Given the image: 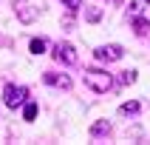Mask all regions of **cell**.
<instances>
[{
    "instance_id": "obj_5",
    "label": "cell",
    "mask_w": 150,
    "mask_h": 145,
    "mask_svg": "<svg viewBox=\"0 0 150 145\" xmlns=\"http://www.w3.org/2000/svg\"><path fill=\"white\" fill-rule=\"evenodd\" d=\"M42 80H45V83L48 85H54V88H71V77H65V74H57V71H45V74H42Z\"/></svg>"
},
{
    "instance_id": "obj_1",
    "label": "cell",
    "mask_w": 150,
    "mask_h": 145,
    "mask_svg": "<svg viewBox=\"0 0 150 145\" xmlns=\"http://www.w3.org/2000/svg\"><path fill=\"white\" fill-rule=\"evenodd\" d=\"M82 80H85V85H88L91 91H96V94H108L110 88H113V77H110L108 71H102V68H88L82 74Z\"/></svg>"
},
{
    "instance_id": "obj_16",
    "label": "cell",
    "mask_w": 150,
    "mask_h": 145,
    "mask_svg": "<svg viewBox=\"0 0 150 145\" xmlns=\"http://www.w3.org/2000/svg\"><path fill=\"white\" fill-rule=\"evenodd\" d=\"M144 3H150V0H144Z\"/></svg>"
},
{
    "instance_id": "obj_2",
    "label": "cell",
    "mask_w": 150,
    "mask_h": 145,
    "mask_svg": "<svg viewBox=\"0 0 150 145\" xmlns=\"http://www.w3.org/2000/svg\"><path fill=\"white\" fill-rule=\"evenodd\" d=\"M25 97H28V88H25V85H14V83H8V85H6V91H3V102H6L8 108H17V105H23Z\"/></svg>"
},
{
    "instance_id": "obj_15",
    "label": "cell",
    "mask_w": 150,
    "mask_h": 145,
    "mask_svg": "<svg viewBox=\"0 0 150 145\" xmlns=\"http://www.w3.org/2000/svg\"><path fill=\"white\" fill-rule=\"evenodd\" d=\"M110 3H116V6H119V3H122V0H110Z\"/></svg>"
},
{
    "instance_id": "obj_7",
    "label": "cell",
    "mask_w": 150,
    "mask_h": 145,
    "mask_svg": "<svg viewBox=\"0 0 150 145\" xmlns=\"http://www.w3.org/2000/svg\"><path fill=\"white\" fill-rule=\"evenodd\" d=\"M139 108H142V105L136 100H130V102H122V105H119V114H122V117H130V114H139Z\"/></svg>"
},
{
    "instance_id": "obj_8",
    "label": "cell",
    "mask_w": 150,
    "mask_h": 145,
    "mask_svg": "<svg viewBox=\"0 0 150 145\" xmlns=\"http://www.w3.org/2000/svg\"><path fill=\"white\" fill-rule=\"evenodd\" d=\"M147 29H150V23L144 20V17H139V14H136V20H133V31L139 34V37H144V34H147Z\"/></svg>"
},
{
    "instance_id": "obj_12",
    "label": "cell",
    "mask_w": 150,
    "mask_h": 145,
    "mask_svg": "<svg viewBox=\"0 0 150 145\" xmlns=\"http://www.w3.org/2000/svg\"><path fill=\"white\" fill-rule=\"evenodd\" d=\"M34 117H37V105H34V102H25V108H23V119H28V122H31Z\"/></svg>"
},
{
    "instance_id": "obj_6",
    "label": "cell",
    "mask_w": 150,
    "mask_h": 145,
    "mask_svg": "<svg viewBox=\"0 0 150 145\" xmlns=\"http://www.w3.org/2000/svg\"><path fill=\"white\" fill-rule=\"evenodd\" d=\"M105 134H110V122L108 119H96L91 125V136H105Z\"/></svg>"
},
{
    "instance_id": "obj_10",
    "label": "cell",
    "mask_w": 150,
    "mask_h": 145,
    "mask_svg": "<svg viewBox=\"0 0 150 145\" xmlns=\"http://www.w3.org/2000/svg\"><path fill=\"white\" fill-rule=\"evenodd\" d=\"M99 17H102V9L99 6H91L88 11H85V20H88V23H96Z\"/></svg>"
},
{
    "instance_id": "obj_13",
    "label": "cell",
    "mask_w": 150,
    "mask_h": 145,
    "mask_svg": "<svg viewBox=\"0 0 150 145\" xmlns=\"http://www.w3.org/2000/svg\"><path fill=\"white\" fill-rule=\"evenodd\" d=\"M62 6H65L68 11H76V9L82 6V0H62Z\"/></svg>"
},
{
    "instance_id": "obj_9",
    "label": "cell",
    "mask_w": 150,
    "mask_h": 145,
    "mask_svg": "<svg viewBox=\"0 0 150 145\" xmlns=\"http://www.w3.org/2000/svg\"><path fill=\"white\" fill-rule=\"evenodd\" d=\"M45 49H48V43L42 37H34L31 40V54H45Z\"/></svg>"
},
{
    "instance_id": "obj_11",
    "label": "cell",
    "mask_w": 150,
    "mask_h": 145,
    "mask_svg": "<svg viewBox=\"0 0 150 145\" xmlns=\"http://www.w3.org/2000/svg\"><path fill=\"white\" fill-rule=\"evenodd\" d=\"M116 83H119V85H130V83H136V71H122Z\"/></svg>"
},
{
    "instance_id": "obj_4",
    "label": "cell",
    "mask_w": 150,
    "mask_h": 145,
    "mask_svg": "<svg viewBox=\"0 0 150 145\" xmlns=\"http://www.w3.org/2000/svg\"><path fill=\"white\" fill-rule=\"evenodd\" d=\"M122 46H99V49L93 51V57L99 60V63H116V60H122Z\"/></svg>"
},
{
    "instance_id": "obj_3",
    "label": "cell",
    "mask_w": 150,
    "mask_h": 145,
    "mask_svg": "<svg viewBox=\"0 0 150 145\" xmlns=\"http://www.w3.org/2000/svg\"><path fill=\"white\" fill-rule=\"evenodd\" d=\"M51 54H54V60H57V63H65V66H76V60H79L71 43H57Z\"/></svg>"
},
{
    "instance_id": "obj_14",
    "label": "cell",
    "mask_w": 150,
    "mask_h": 145,
    "mask_svg": "<svg viewBox=\"0 0 150 145\" xmlns=\"http://www.w3.org/2000/svg\"><path fill=\"white\" fill-rule=\"evenodd\" d=\"M139 11H142V3H133V0H130V14L136 17V14H139Z\"/></svg>"
}]
</instances>
